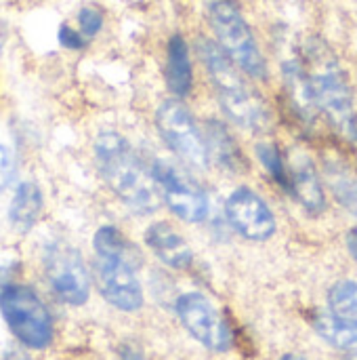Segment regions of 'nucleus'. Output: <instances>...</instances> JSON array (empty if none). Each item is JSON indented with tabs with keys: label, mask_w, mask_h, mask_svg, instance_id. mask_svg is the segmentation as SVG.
Wrapping results in <instances>:
<instances>
[{
	"label": "nucleus",
	"mask_w": 357,
	"mask_h": 360,
	"mask_svg": "<svg viewBox=\"0 0 357 360\" xmlns=\"http://www.w3.org/2000/svg\"><path fill=\"white\" fill-rule=\"evenodd\" d=\"M318 335L330 346L357 354V321L337 314H322L316 319Z\"/></svg>",
	"instance_id": "obj_17"
},
{
	"label": "nucleus",
	"mask_w": 357,
	"mask_h": 360,
	"mask_svg": "<svg viewBox=\"0 0 357 360\" xmlns=\"http://www.w3.org/2000/svg\"><path fill=\"white\" fill-rule=\"evenodd\" d=\"M347 247H349V253L353 255V259L357 262V230H353V232L347 236Z\"/></svg>",
	"instance_id": "obj_27"
},
{
	"label": "nucleus",
	"mask_w": 357,
	"mask_h": 360,
	"mask_svg": "<svg viewBox=\"0 0 357 360\" xmlns=\"http://www.w3.org/2000/svg\"><path fill=\"white\" fill-rule=\"evenodd\" d=\"M93 247H95V253L101 255V257L124 259V262L133 264L135 268L141 264V255H139L137 247L114 226L99 228L95 238H93Z\"/></svg>",
	"instance_id": "obj_19"
},
{
	"label": "nucleus",
	"mask_w": 357,
	"mask_h": 360,
	"mask_svg": "<svg viewBox=\"0 0 357 360\" xmlns=\"http://www.w3.org/2000/svg\"><path fill=\"white\" fill-rule=\"evenodd\" d=\"M191 61L187 42L177 34L168 40V61H166V82L177 97H185L191 91Z\"/></svg>",
	"instance_id": "obj_16"
},
{
	"label": "nucleus",
	"mask_w": 357,
	"mask_h": 360,
	"mask_svg": "<svg viewBox=\"0 0 357 360\" xmlns=\"http://www.w3.org/2000/svg\"><path fill=\"white\" fill-rule=\"evenodd\" d=\"M177 314L183 327L208 350L225 352L231 346V331L219 310L202 293H183L177 300Z\"/></svg>",
	"instance_id": "obj_9"
},
{
	"label": "nucleus",
	"mask_w": 357,
	"mask_h": 360,
	"mask_svg": "<svg viewBox=\"0 0 357 360\" xmlns=\"http://www.w3.org/2000/svg\"><path fill=\"white\" fill-rule=\"evenodd\" d=\"M2 360H29L27 356H23L21 352H15V350H11V352H6L4 354V359Z\"/></svg>",
	"instance_id": "obj_28"
},
{
	"label": "nucleus",
	"mask_w": 357,
	"mask_h": 360,
	"mask_svg": "<svg viewBox=\"0 0 357 360\" xmlns=\"http://www.w3.org/2000/svg\"><path fill=\"white\" fill-rule=\"evenodd\" d=\"M151 169L162 190V198L179 219L187 224H200L206 219L208 198L204 190L187 173L164 160H156Z\"/></svg>",
	"instance_id": "obj_8"
},
{
	"label": "nucleus",
	"mask_w": 357,
	"mask_h": 360,
	"mask_svg": "<svg viewBox=\"0 0 357 360\" xmlns=\"http://www.w3.org/2000/svg\"><path fill=\"white\" fill-rule=\"evenodd\" d=\"M225 215L231 228L248 240L263 243L276 232V217L271 209L250 188H238L229 194L225 202Z\"/></svg>",
	"instance_id": "obj_11"
},
{
	"label": "nucleus",
	"mask_w": 357,
	"mask_h": 360,
	"mask_svg": "<svg viewBox=\"0 0 357 360\" xmlns=\"http://www.w3.org/2000/svg\"><path fill=\"white\" fill-rule=\"evenodd\" d=\"M347 360H357V354H353V356H349V359Z\"/></svg>",
	"instance_id": "obj_30"
},
{
	"label": "nucleus",
	"mask_w": 357,
	"mask_h": 360,
	"mask_svg": "<svg viewBox=\"0 0 357 360\" xmlns=\"http://www.w3.org/2000/svg\"><path fill=\"white\" fill-rule=\"evenodd\" d=\"M59 42H61L63 46H67V49H82V46H84L82 36H80L74 27H69V25H65V23L59 27Z\"/></svg>",
	"instance_id": "obj_25"
},
{
	"label": "nucleus",
	"mask_w": 357,
	"mask_h": 360,
	"mask_svg": "<svg viewBox=\"0 0 357 360\" xmlns=\"http://www.w3.org/2000/svg\"><path fill=\"white\" fill-rule=\"evenodd\" d=\"M288 171H290L288 190L303 205V209H307L309 213L324 211L326 198H324L322 181H320V175H318V169L314 167V162L307 156H297L288 165Z\"/></svg>",
	"instance_id": "obj_13"
},
{
	"label": "nucleus",
	"mask_w": 357,
	"mask_h": 360,
	"mask_svg": "<svg viewBox=\"0 0 357 360\" xmlns=\"http://www.w3.org/2000/svg\"><path fill=\"white\" fill-rule=\"evenodd\" d=\"M328 306L332 314L356 319L357 321V283L356 281H341L330 287L328 291Z\"/></svg>",
	"instance_id": "obj_20"
},
{
	"label": "nucleus",
	"mask_w": 357,
	"mask_h": 360,
	"mask_svg": "<svg viewBox=\"0 0 357 360\" xmlns=\"http://www.w3.org/2000/svg\"><path fill=\"white\" fill-rule=\"evenodd\" d=\"M15 177V158L6 146L0 143V192L13 181Z\"/></svg>",
	"instance_id": "obj_24"
},
{
	"label": "nucleus",
	"mask_w": 357,
	"mask_h": 360,
	"mask_svg": "<svg viewBox=\"0 0 357 360\" xmlns=\"http://www.w3.org/2000/svg\"><path fill=\"white\" fill-rule=\"evenodd\" d=\"M204 137H206L210 158H215L223 169L240 171L244 167L242 152H240L234 135L229 133V129L225 124H221L217 120H208V124L204 129Z\"/></svg>",
	"instance_id": "obj_15"
},
{
	"label": "nucleus",
	"mask_w": 357,
	"mask_h": 360,
	"mask_svg": "<svg viewBox=\"0 0 357 360\" xmlns=\"http://www.w3.org/2000/svg\"><path fill=\"white\" fill-rule=\"evenodd\" d=\"M95 160L109 190L135 213L147 215L162 205V190L154 169L145 165L133 146L114 131H105L95 141Z\"/></svg>",
	"instance_id": "obj_1"
},
{
	"label": "nucleus",
	"mask_w": 357,
	"mask_h": 360,
	"mask_svg": "<svg viewBox=\"0 0 357 360\" xmlns=\"http://www.w3.org/2000/svg\"><path fill=\"white\" fill-rule=\"evenodd\" d=\"M44 272L57 297L69 306L86 304L90 281L80 253L67 243H50L44 251Z\"/></svg>",
	"instance_id": "obj_7"
},
{
	"label": "nucleus",
	"mask_w": 357,
	"mask_h": 360,
	"mask_svg": "<svg viewBox=\"0 0 357 360\" xmlns=\"http://www.w3.org/2000/svg\"><path fill=\"white\" fill-rule=\"evenodd\" d=\"M208 21L217 36L219 46L227 57L248 76L265 78L267 63L257 44V38L242 17V13L227 0H215L208 6Z\"/></svg>",
	"instance_id": "obj_4"
},
{
	"label": "nucleus",
	"mask_w": 357,
	"mask_h": 360,
	"mask_svg": "<svg viewBox=\"0 0 357 360\" xmlns=\"http://www.w3.org/2000/svg\"><path fill=\"white\" fill-rule=\"evenodd\" d=\"M282 360H305V359H301V356H295V354H288V356H284Z\"/></svg>",
	"instance_id": "obj_29"
},
{
	"label": "nucleus",
	"mask_w": 357,
	"mask_h": 360,
	"mask_svg": "<svg viewBox=\"0 0 357 360\" xmlns=\"http://www.w3.org/2000/svg\"><path fill=\"white\" fill-rule=\"evenodd\" d=\"M13 278V266H0V295L11 287Z\"/></svg>",
	"instance_id": "obj_26"
},
{
	"label": "nucleus",
	"mask_w": 357,
	"mask_h": 360,
	"mask_svg": "<svg viewBox=\"0 0 357 360\" xmlns=\"http://www.w3.org/2000/svg\"><path fill=\"white\" fill-rule=\"evenodd\" d=\"M328 181L337 194V198L349 209L357 213V177L339 165H328Z\"/></svg>",
	"instance_id": "obj_21"
},
{
	"label": "nucleus",
	"mask_w": 357,
	"mask_h": 360,
	"mask_svg": "<svg viewBox=\"0 0 357 360\" xmlns=\"http://www.w3.org/2000/svg\"><path fill=\"white\" fill-rule=\"evenodd\" d=\"M257 154H259V160L263 162V167L269 171V175L288 190L290 186V171H288V165L284 160V156L280 154L278 146L274 143H259L257 146Z\"/></svg>",
	"instance_id": "obj_22"
},
{
	"label": "nucleus",
	"mask_w": 357,
	"mask_h": 360,
	"mask_svg": "<svg viewBox=\"0 0 357 360\" xmlns=\"http://www.w3.org/2000/svg\"><path fill=\"white\" fill-rule=\"evenodd\" d=\"M156 127L166 146L185 162L206 169L210 162L206 137L200 131L191 112L177 99H166L156 112Z\"/></svg>",
	"instance_id": "obj_6"
},
{
	"label": "nucleus",
	"mask_w": 357,
	"mask_h": 360,
	"mask_svg": "<svg viewBox=\"0 0 357 360\" xmlns=\"http://www.w3.org/2000/svg\"><path fill=\"white\" fill-rule=\"evenodd\" d=\"M0 310L11 333L27 348L42 350L53 342V321L40 297L21 285H11L0 295Z\"/></svg>",
	"instance_id": "obj_5"
},
{
	"label": "nucleus",
	"mask_w": 357,
	"mask_h": 360,
	"mask_svg": "<svg viewBox=\"0 0 357 360\" xmlns=\"http://www.w3.org/2000/svg\"><path fill=\"white\" fill-rule=\"evenodd\" d=\"M78 23L84 36H95L103 25V15L93 6H84L78 15Z\"/></svg>",
	"instance_id": "obj_23"
},
{
	"label": "nucleus",
	"mask_w": 357,
	"mask_h": 360,
	"mask_svg": "<svg viewBox=\"0 0 357 360\" xmlns=\"http://www.w3.org/2000/svg\"><path fill=\"white\" fill-rule=\"evenodd\" d=\"M198 53L208 70L223 112L248 131H265L269 127V112L227 53L208 38L198 40Z\"/></svg>",
	"instance_id": "obj_2"
},
{
	"label": "nucleus",
	"mask_w": 357,
	"mask_h": 360,
	"mask_svg": "<svg viewBox=\"0 0 357 360\" xmlns=\"http://www.w3.org/2000/svg\"><path fill=\"white\" fill-rule=\"evenodd\" d=\"M284 82H286V91H288L295 108L299 110V114L303 118H311L318 103H316V95H314L305 65H301L299 61H288L284 65Z\"/></svg>",
	"instance_id": "obj_18"
},
{
	"label": "nucleus",
	"mask_w": 357,
	"mask_h": 360,
	"mask_svg": "<svg viewBox=\"0 0 357 360\" xmlns=\"http://www.w3.org/2000/svg\"><path fill=\"white\" fill-rule=\"evenodd\" d=\"M42 207H44V200H42V192L38 190L36 184H21L15 194H13V200H11V207H8V221L11 226L17 230V232H29L40 213H42Z\"/></svg>",
	"instance_id": "obj_14"
},
{
	"label": "nucleus",
	"mask_w": 357,
	"mask_h": 360,
	"mask_svg": "<svg viewBox=\"0 0 357 360\" xmlns=\"http://www.w3.org/2000/svg\"><path fill=\"white\" fill-rule=\"evenodd\" d=\"M145 243L154 251V255L168 268L185 270L194 259L191 249L187 247L183 236L166 221L151 224L145 232Z\"/></svg>",
	"instance_id": "obj_12"
},
{
	"label": "nucleus",
	"mask_w": 357,
	"mask_h": 360,
	"mask_svg": "<svg viewBox=\"0 0 357 360\" xmlns=\"http://www.w3.org/2000/svg\"><path fill=\"white\" fill-rule=\"evenodd\" d=\"M305 70L316 95V103L320 110L326 112L330 120L337 124H351V112H353V97L347 82V76L335 57V53L328 49L322 40H309L305 46Z\"/></svg>",
	"instance_id": "obj_3"
},
{
	"label": "nucleus",
	"mask_w": 357,
	"mask_h": 360,
	"mask_svg": "<svg viewBox=\"0 0 357 360\" xmlns=\"http://www.w3.org/2000/svg\"><path fill=\"white\" fill-rule=\"evenodd\" d=\"M135 270L137 268L124 259L101 255L95 259V281L99 293L107 304L122 312H135L143 306V291Z\"/></svg>",
	"instance_id": "obj_10"
}]
</instances>
